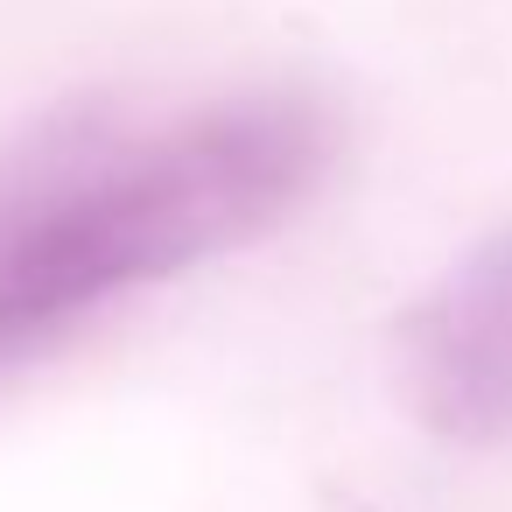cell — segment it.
Wrapping results in <instances>:
<instances>
[{
    "label": "cell",
    "instance_id": "obj_1",
    "mask_svg": "<svg viewBox=\"0 0 512 512\" xmlns=\"http://www.w3.org/2000/svg\"><path fill=\"white\" fill-rule=\"evenodd\" d=\"M337 162V120L309 92L218 99L162 134L71 127L22 155L0 211V365L78 316L204 267L288 225Z\"/></svg>",
    "mask_w": 512,
    "mask_h": 512
},
{
    "label": "cell",
    "instance_id": "obj_2",
    "mask_svg": "<svg viewBox=\"0 0 512 512\" xmlns=\"http://www.w3.org/2000/svg\"><path fill=\"white\" fill-rule=\"evenodd\" d=\"M393 372L407 414L456 449L512 442V225L456 253L400 316Z\"/></svg>",
    "mask_w": 512,
    "mask_h": 512
}]
</instances>
